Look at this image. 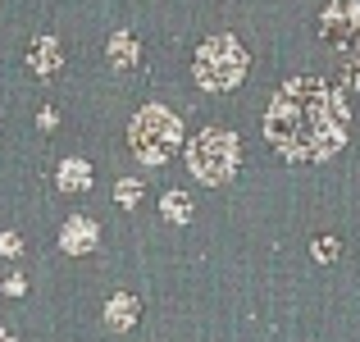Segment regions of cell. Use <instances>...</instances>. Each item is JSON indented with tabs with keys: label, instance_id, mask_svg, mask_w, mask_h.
<instances>
[{
	"label": "cell",
	"instance_id": "7a4b0ae2",
	"mask_svg": "<svg viewBox=\"0 0 360 342\" xmlns=\"http://www.w3.org/2000/svg\"><path fill=\"white\" fill-rule=\"evenodd\" d=\"M128 141H132V151H137L141 165H165V160L178 151V141H183V128H178L174 110H165V106H141L137 114H132Z\"/></svg>",
	"mask_w": 360,
	"mask_h": 342
},
{
	"label": "cell",
	"instance_id": "30bf717a",
	"mask_svg": "<svg viewBox=\"0 0 360 342\" xmlns=\"http://www.w3.org/2000/svg\"><path fill=\"white\" fill-rule=\"evenodd\" d=\"M160 210H165V220H169V224H187V220H192V201H187L183 192H165Z\"/></svg>",
	"mask_w": 360,
	"mask_h": 342
},
{
	"label": "cell",
	"instance_id": "52a82bcc",
	"mask_svg": "<svg viewBox=\"0 0 360 342\" xmlns=\"http://www.w3.org/2000/svg\"><path fill=\"white\" fill-rule=\"evenodd\" d=\"M27 64H32L41 78H51V73L60 69V42H55V37H41V42H37V51L27 55Z\"/></svg>",
	"mask_w": 360,
	"mask_h": 342
},
{
	"label": "cell",
	"instance_id": "6da1fadb",
	"mask_svg": "<svg viewBox=\"0 0 360 342\" xmlns=\"http://www.w3.org/2000/svg\"><path fill=\"white\" fill-rule=\"evenodd\" d=\"M264 132L288 160H328L347 141V106L328 82L292 78L264 114Z\"/></svg>",
	"mask_w": 360,
	"mask_h": 342
},
{
	"label": "cell",
	"instance_id": "5bb4252c",
	"mask_svg": "<svg viewBox=\"0 0 360 342\" xmlns=\"http://www.w3.org/2000/svg\"><path fill=\"white\" fill-rule=\"evenodd\" d=\"M342 87L360 91V60H347V64H342Z\"/></svg>",
	"mask_w": 360,
	"mask_h": 342
},
{
	"label": "cell",
	"instance_id": "8992f818",
	"mask_svg": "<svg viewBox=\"0 0 360 342\" xmlns=\"http://www.w3.org/2000/svg\"><path fill=\"white\" fill-rule=\"evenodd\" d=\"M60 246L64 251H91V246H96V224L91 220H69L64 224V233H60Z\"/></svg>",
	"mask_w": 360,
	"mask_h": 342
},
{
	"label": "cell",
	"instance_id": "3957f363",
	"mask_svg": "<svg viewBox=\"0 0 360 342\" xmlns=\"http://www.w3.org/2000/svg\"><path fill=\"white\" fill-rule=\"evenodd\" d=\"M246 73V51L238 46V37H210L196 51V82L205 91H233Z\"/></svg>",
	"mask_w": 360,
	"mask_h": 342
},
{
	"label": "cell",
	"instance_id": "7c38bea8",
	"mask_svg": "<svg viewBox=\"0 0 360 342\" xmlns=\"http://www.w3.org/2000/svg\"><path fill=\"white\" fill-rule=\"evenodd\" d=\"M310 251H315V260H338V251H342V246H338L333 237H315V242H310Z\"/></svg>",
	"mask_w": 360,
	"mask_h": 342
},
{
	"label": "cell",
	"instance_id": "5b68a950",
	"mask_svg": "<svg viewBox=\"0 0 360 342\" xmlns=\"http://www.w3.org/2000/svg\"><path fill=\"white\" fill-rule=\"evenodd\" d=\"M319 37H324L328 46L352 51L360 42V0H328L324 14H319Z\"/></svg>",
	"mask_w": 360,
	"mask_h": 342
},
{
	"label": "cell",
	"instance_id": "277c9868",
	"mask_svg": "<svg viewBox=\"0 0 360 342\" xmlns=\"http://www.w3.org/2000/svg\"><path fill=\"white\" fill-rule=\"evenodd\" d=\"M187 165L201 183H229L233 169H238V137L224 128H205L192 137L187 146Z\"/></svg>",
	"mask_w": 360,
	"mask_h": 342
},
{
	"label": "cell",
	"instance_id": "4fadbf2b",
	"mask_svg": "<svg viewBox=\"0 0 360 342\" xmlns=\"http://www.w3.org/2000/svg\"><path fill=\"white\" fill-rule=\"evenodd\" d=\"M115 196H119V201H123V205H137V196H141V183H137V178H123V183H119V192H115Z\"/></svg>",
	"mask_w": 360,
	"mask_h": 342
},
{
	"label": "cell",
	"instance_id": "2e32d148",
	"mask_svg": "<svg viewBox=\"0 0 360 342\" xmlns=\"http://www.w3.org/2000/svg\"><path fill=\"white\" fill-rule=\"evenodd\" d=\"M0 342H14V338H9V334H0Z\"/></svg>",
	"mask_w": 360,
	"mask_h": 342
},
{
	"label": "cell",
	"instance_id": "9a60e30c",
	"mask_svg": "<svg viewBox=\"0 0 360 342\" xmlns=\"http://www.w3.org/2000/svg\"><path fill=\"white\" fill-rule=\"evenodd\" d=\"M18 246H23V242H18L14 233H0V251H5V255H18Z\"/></svg>",
	"mask_w": 360,
	"mask_h": 342
},
{
	"label": "cell",
	"instance_id": "9c48e42d",
	"mask_svg": "<svg viewBox=\"0 0 360 342\" xmlns=\"http://www.w3.org/2000/svg\"><path fill=\"white\" fill-rule=\"evenodd\" d=\"M110 64H115V69H132V64H137V42H132V32L110 37Z\"/></svg>",
	"mask_w": 360,
	"mask_h": 342
},
{
	"label": "cell",
	"instance_id": "ba28073f",
	"mask_svg": "<svg viewBox=\"0 0 360 342\" xmlns=\"http://www.w3.org/2000/svg\"><path fill=\"white\" fill-rule=\"evenodd\" d=\"M60 187L64 192H87L91 187V165L87 160H64L60 165Z\"/></svg>",
	"mask_w": 360,
	"mask_h": 342
},
{
	"label": "cell",
	"instance_id": "8fae6325",
	"mask_svg": "<svg viewBox=\"0 0 360 342\" xmlns=\"http://www.w3.org/2000/svg\"><path fill=\"white\" fill-rule=\"evenodd\" d=\"M105 315H110V324H115V329H128L132 315H137V301H132V297H115Z\"/></svg>",
	"mask_w": 360,
	"mask_h": 342
}]
</instances>
